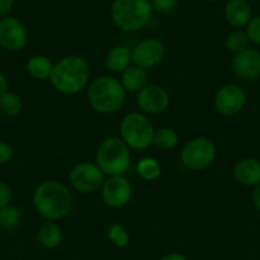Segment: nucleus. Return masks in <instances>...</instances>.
Wrapping results in <instances>:
<instances>
[{
    "instance_id": "obj_1",
    "label": "nucleus",
    "mask_w": 260,
    "mask_h": 260,
    "mask_svg": "<svg viewBox=\"0 0 260 260\" xmlns=\"http://www.w3.org/2000/svg\"><path fill=\"white\" fill-rule=\"evenodd\" d=\"M32 203L37 213L46 221H57L71 213L73 195L69 187L56 180H46L36 186Z\"/></svg>"
},
{
    "instance_id": "obj_2",
    "label": "nucleus",
    "mask_w": 260,
    "mask_h": 260,
    "mask_svg": "<svg viewBox=\"0 0 260 260\" xmlns=\"http://www.w3.org/2000/svg\"><path fill=\"white\" fill-rule=\"evenodd\" d=\"M91 77L89 65L78 55L64 56L54 64L50 82L62 94H77L87 87Z\"/></svg>"
},
{
    "instance_id": "obj_3",
    "label": "nucleus",
    "mask_w": 260,
    "mask_h": 260,
    "mask_svg": "<svg viewBox=\"0 0 260 260\" xmlns=\"http://www.w3.org/2000/svg\"><path fill=\"white\" fill-rule=\"evenodd\" d=\"M87 99L94 111L100 114H114L124 105L126 92L119 79L102 76L89 83Z\"/></svg>"
},
{
    "instance_id": "obj_4",
    "label": "nucleus",
    "mask_w": 260,
    "mask_h": 260,
    "mask_svg": "<svg viewBox=\"0 0 260 260\" xmlns=\"http://www.w3.org/2000/svg\"><path fill=\"white\" fill-rule=\"evenodd\" d=\"M110 12L117 28L124 32H136L149 23L153 9L149 0H114Z\"/></svg>"
},
{
    "instance_id": "obj_5",
    "label": "nucleus",
    "mask_w": 260,
    "mask_h": 260,
    "mask_svg": "<svg viewBox=\"0 0 260 260\" xmlns=\"http://www.w3.org/2000/svg\"><path fill=\"white\" fill-rule=\"evenodd\" d=\"M130 148L119 137H110L101 142L96 151V164L107 176L124 175L129 170Z\"/></svg>"
},
{
    "instance_id": "obj_6",
    "label": "nucleus",
    "mask_w": 260,
    "mask_h": 260,
    "mask_svg": "<svg viewBox=\"0 0 260 260\" xmlns=\"http://www.w3.org/2000/svg\"><path fill=\"white\" fill-rule=\"evenodd\" d=\"M154 126L143 112H130L120 122V138L130 149H147L153 144Z\"/></svg>"
},
{
    "instance_id": "obj_7",
    "label": "nucleus",
    "mask_w": 260,
    "mask_h": 260,
    "mask_svg": "<svg viewBox=\"0 0 260 260\" xmlns=\"http://www.w3.org/2000/svg\"><path fill=\"white\" fill-rule=\"evenodd\" d=\"M217 156L216 144L206 137L187 141L181 149V162L187 170L202 171L211 166Z\"/></svg>"
},
{
    "instance_id": "obj_8",
    "label": "nucleus",
    "mask_w": 260,
    "mask_h": 260,
    "mask_svg": "<svg viewBox=\"0 0 260 260\" xmlns=\"http://www.w3.org/2000/svg\"><path fill=\"white\" fill-rule=\"evenodd\" d=\"M104 172L97 164L92 162H81L76 165L69 172V182L72 187L82 194H91L101 189L104 184Z\"/></svg>"
},
{
    "instance_id": "obj_9",
    "label": "nucleus",
    "mask_w": 260,
    "mask_h": 260,
    "mask_svg": "<svg viewBox=\"0 0 260 260\" xmlns=\"http://www.w3.org/2000/svg\"><path fill=\"white\" fill-rule=\"evenodd\" d=\"M133 189L129 180L124 175L109 176L101 186L102 201L110 208H122L132 199Z\"/></svg>"
},
{
    "instance_id": "obj_10",
    "label": "nucleus",
    "mask_w": 260,
    "mask_h": 260,
    "mask_svg": "<svg viewBox=\"0 0 260 260\" xmlns=\"http://www.w3.org/2000/svg\"><path fill=\"white\" fill-rule=\"evenodd\" d=\"M27 29L18 18L4 16L0 18V46L11 52H17L27 44Z\"/></svg>"
},
{
    "instance_id": "obj_11",
    "label": "nucleus",
    "mask_w": 260,
    "mask_h": 260,
    "mask_svg": "<svg viewBox=\"0 0 260 260\" xmlns=\"http://www.w3.org/2000/svg\"><path fill=\"white\" fill-rule=\"evenodd\" d=\"M246 104V93L244 89L235 83L222 86L214 96V107L224 116H231L244 109Z\"/></svg>"
},
{
    "instance_id": "obj_12",
    "label": "nucleus",
    "mask_w": 260,
    "mask_h": 260,
    "mask_svg": "<svg viewBox=\"0 0 260 260\" xmlns=\"http://www.w3.org/2000/svg\"><path fill=\"white\" fill-rule=\"evenodd\" d=\"M166 47L165 44L157 37L142 40L132 50V60L134 65L147 69L158 64L165 56Z\"/></svg>"
},
{
    "instance_id": "obj_13",
    "label": "nucleus",
    "mask_w": 260,
    "mask_h": 260,
    "mask_svg": "<svg viewBox=\"0 0 260 260\" xmlns=\"http://www.w3.org/2000/svg\"><path fill=\"white\" fill-rule=\"evenodd\" d=\"M137 106L143 114H161L170 106V94L164 87L147 84L137 93Z\"/></svg>"
},
{
    "instance_id": "obj_14",
    "label": "nucleus",
    "mask_w": 260,
    "mask_h": 260,
    "mask_svg": "<svg viewBox=\"0 0 260 260\" xmlns=\"http://www.w3.org/2000/svg\"><path fill=\"white\" fill-rule=\"evenodd\" d=\"M231 65L235 76L240 79L255 81L260 77V51L247 47L235 54Z\"/></svg>"
},
{
    "instance_id": "obj_15",
    "label": "nucleus",
    "mask_w": 260,
    "mask_h": 260,
    "mask_svg": "<svg viewBox=\"0 0 260 260\" xmlns=\"http://www.w3.org/2000/svg\"><path fill=\"white\" fill-rule=\"evenodd\" d=\"M224 18L235 29L247 26L251 17V7L247 0H227L224 6Z\"/></svg>"
},
{
    "instance_id": "obj_16",
    "label": "nucleus",
    "mask_w": 260,
    "mask_h": 260,
    "mask_svg": "<svg viewBox=\"0 0 260 260\" xmlns=\"http://www.w3.org/2000/svg\"><path fill=\"white\" fill-rule=\"evenodd\" d=\"M232 172L239 184L255 186L260 182V161L256 158H242L235 165Z\"/></svg>"
},
{
    "instance_id": "obj_17",
    "label": "nucleus",
    "mask_w": 260,
    "mask_h": 260,
    "mask_svg": "<svg viewBox=\"0 0 260 260\" xmlns=\"http://www.w3.org/2000/svg\"><path fill=\"white\" fill-rule=\"evenodd\" d=\"M132 61V50L122 45L112 47L105 57L106 68L114 73H122L125 69L129 68Z\"/></svg>"
},
{
    "instance_id": "obj_18",
    "label": "nucleus",
    "mask_w": 260,
    "mask_h": 260,
    "mask_svg": "<svg viewBox=\"0 0 260 260\" xmlns=\"http://www.w3.org/2000/svg\"><path fill=\"white\" fill-rule=\"evenodd\" d=\"M120 82H121L125 92L138 93L141 89H143L147 86L148 76H147L146 69L137 67V65H130L129 68L122 72Z\"/></svg>"
},
{
    "instance_id": "obj_19",
    "label": "nucleus",
    "mask_w": 260,
    "mask_h": 260,
    "mask_svg": "<svg viewBox=\"0 0 260 260\" xmlns=\"http://www.w3.org/2000/svg\"><path fill=\"white\" fill-rule=\"evenodd\" d=\"M40 245L45 249H56L62 241V230L55 221H46L37 232Z\"/></svg>"
},
{
    "instance_id": "obj_20",
    "label": "nucleus",
    "mask_w": 260,
    "mask_h": 260,
    "mask_svg": "<svg viewBox=\"0 0 260 260\" xmlns=\"http://www.w3.org/2000/svg\"><path fill=\"white\" fill-rule=\"evenodd\" d=\"M52 68H54V64L45 55H34L29 57L28 62H27L28 74L32 78L39 79V81L50 79Z\"/></svg>"
},
{
    "instance_id": "obj_21",
    "label": "nucleus",
    "mask_w": 260,
    "mask_h": 260,
    "mask_svg": "<svg viewBox=\"0 0 260 260\" xmlns=\"http://www.w3.org/2000/svg\"><path fill=\"white\" fill-rule=\"evenodd\" d=\"M179 143V134L169 126H162L154 130L153 144L162 151H171Z\"/></svg>"
},
{
    "instance_id": "obj_22",
    "label": "nucleus",
    "mask_w": 260,
    "mask_h": 260,
    "mask_svg": "<svg viewBox=\"0 0 260 260\" xmlns=\"http://www.w3.org/2000/svg\"><path fill=\"white\" fill-rule=\"evenodd\" d=\"M22 222V213L16 206H9L0 208V229L4 231H14Z\"/></svg>"
},
{
    "instance_id": "obj_23",
    "label": "nucleus",
    "mask_w": 260,
    "mask_h": 260,
    "mask_svg": "<svg viewBox=\"0 0 260 260\" xmlns=\"http://www.w3.org/2000/svg\"><path fill=\"white\" fill-rule=\"evenodd\" d=\"M226 47L229 51L237 54V52H241L242 50L247 49L250 44L249 36H247L246 31L242 28L234 29V31L230 32L226 37Z\"/></svg>"
},
{
    "instance_id": "obj_24",
    "label": "nucleus",
    "mask_w": 260,
    "mask_h": 260,
    "mask_svg": "<svg viewBox=\"0 0 260 260\" xmlns=\"http://www.w3.org/2000/svg\"><path fill=\"white\" fill-rule=\"evenodd\" d=\"M23 104L18 94L7 91L0 97V111L7 116H17L21 114Z\"/></svg>"
},
{
    "instance_id": "obj_25",
    "label": "nucleus",
    "mask_w": 260,
    "mask_h": 260,
    "mask_svg": "<svg viewBox=\"0 0 260 260\" xmlns=\"http://www.w3.org/2000/svg\"><path fill=\"white\" fill-rule=\"evenodd\" d=\"M137 172L146 181H153L161 175V166L152 157H144L137 165Z\"/></svg>"
},
{
    "instance_id": "obj_26",
    "label": "nucleus",
    "mask_w": 260,
    "mask_h": 260,
    "mask_svg": "<svg viewBox=\"0 0 260 260\" xmlns=\"http://www.w3.org/2000/svg\"><path fill=\"white\" fill-rule=\"evenodd\" d=\"M107 237L112 242V245L120 247V249L126 247L130 242L129 231L121 223H112L107 230Z\"/></svg>"
},
{
    "instance_id": "obj_27",
    "label": "nucleus",
    "mask_w": 260,
    "mask_h": 260,
    "mask_svg": "<svg viewBox=\"0 0 260 260\" xmlns=\"http://www.w3.org/2000/svg\"><path fill=\"white\" fill-rule=\"evenodd\" d=\"M246 34L250 42L260 46V16L252 17L246 26Z\"/></svg>"
},
{
    "instance_id": "obj_28",
    "label": "nucleus",
    "mask_w": 260,
    "mask_h": 260,
    "mask_svg": "<svg viewBox=\"0 0 260 260\" xmlns=\"http://www.w3.org/2000/svg\"><path fill=\"white\" fill-rule=\"evenodd\" d=\"M152 9L157 13L169 14L177 7V0H149Z\"/></svg>"
},
{
    "instance_id": "obj_29",
    "label": "nucleus",
    "mask_w": 260,
    "mask_h": 260,
    "mask_svg": "<svg viewBox=\"0 0 260 260\" xmlns=\"http://www.w3.org/2000/svg\"><path fill=\"white\" fill-rule=\"evenodd\" d=\"M13 198L12 187L6 181H0V208L9 206Z\"/></svg>"
},
{
    "instance_id": "obj_30",
    "label": "nucleus",
    "mask_w": 260,
    "mask_h": 260,
    "mask_svg": "<svg viewBox=\"0 0 260 260\" xmlns=\"http://www.w3.org/2000/svg\"><path fill=\"white\" fill-rule=\"evenodd\" d=\"M13 158V148L7 142L0 141V165H7Z\"/></svg>"
},
{
    "instance_id": "obj_31",
    "label": "nucleus",
    "mask_w": 260,
    "mask_h": 260,
    "mask_svg": "<svg viewBox=\"0 0 260 260\" xmlns=\"http://www.w3.org/2000/svg\"><path fill=\"white\" fill-rule=\"evenodd\" d=\"M14 6V0H0V16H9Z\"/></svg>"
},
{
    "instance_id": "obj_32",
    "label": "nucleus",
    "mask_w": 260,
    "mask_h": 260,
    "mask_svg": "<svg viewBox=\"0 0 260 260\" xmlns=\"http://www.w3.org/2000/svg\"><path fill=\"white\" fill-rule=\"evenodd\" d=\"M251 198H252V203H254L255 208L257 209V212H260V182L254 186Z\"/></svg>"
},
{
    "instance_id": "obj_33",
    "label": "nucleus",
    "mask_w": 260,
    "mask_h": 260,
    "mask_svg": "<svg viewBox=\"0 0 260 260\" xmlns=\"http://www.w3.org/2000/svg\"><path fill=\"white\" fill-rule=\"evenodd\" d=\"M159 260H189L181 252H167Z\"/></svg>"
},
{
    "instance_id": "obj_34",
    "label": "nucleus",
    "mask_w": 260,
    "mask_h": 260,
    "mask_svg": "<svg viewBox=\"0 0 260 260\" xmlns=\"http://www.w3.org/2000/svg\"><path fill=\"white\" fill-rule=\"evenodd\" d=\"M7 91H8V81H7L6 76L0 72V97L3 96Z\"/></svg>"
},
{
    "instance_id": "obj_35",
    "label": "nucleus",
    "mask_w": 260,
    "mask_h": 260,
    "mask_svg": "<svg viewBox=\"0 0 260 260\" xmlns=\"http://www.w3.org/2000/svg\"><path fill=\"white\" fill-rule=\"evenodd\" d=\"M206 2H208V3H214V2H218V0H206Z\"/></svg>"
},
{
    "instance_id": "obj_36",
    "label": "nucleus",
    "mask_w": 260,
    "mask_h": 260,
    "mask_svg": "<svg viewBox=\"0 0 260 260\" xmlns=\"http://www.w3.org/2000/svg\"><path fill=\"white\" fill-rule=\"evenodd\" d=\"M19 260H21V259H19Z\"/></svg>"
}]
</instances>
